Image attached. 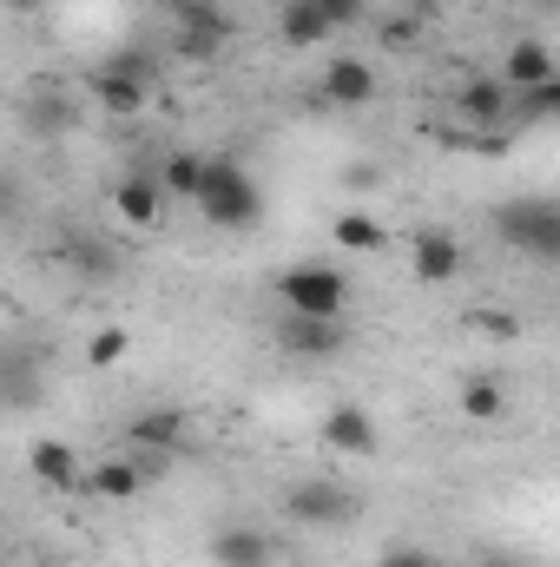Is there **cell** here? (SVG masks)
Here are the masks:
<instances>
[{
    "label": "cell",
    "instance_id": "obj_17",
    "mask_svg": "<svg viewBox=\"0 0 560 567\" xmlns=\"http://www.w3.org/2000/svg\"><path fill=\"white\" fill-rule=\"evenodd\" d=\"M27 462H33V475H40L46 488H60V495L86 482V475H80V462H73V449H66V442H53V435H46V442H33V449H27Z\"/></svg>",
    "mask_w": 560,
    "mask_h": 567
},
{
    "label": "cell",
    "instance_id": "obj_3",
    "mask_svg": "<svg viewBox=\"0 0 560 567\" xmlns=\"http://www.w3.org/2000/svg\"><path fill=\"white\" fill-rule=\"evenodd\" d=\"M278 297L283 310H303V317H343V303H350V278L336 271V265H290L278 271Z\"/></svg>",
    "mask_w": 560,
    "mask_h": 567
},
{
    "label": "cell",
    "instance_id": "obj_12",
    "mask_svg": "<svg viewBox=\"0 0 560 567\" xmlns=\"http://www.w3.org/2000/svg\"><path fill=\"white\" fill-rule=\"evenodd\" d=\"M323 100L330 106H370L376 100V73H370V60H330L323 66Z\"/></svg>",
    "mask_w": 560,
    "mask_h": 567
},
{
    "label": "cell",
    "instance_id": "obj_6",
    "mask_svg": "<svg viewBox=\"0 0 560 567\" xmlns=\"http://www.w3.org/2000/svg\"><path fill=\"white\" fill-rule=\"evenodd\" d=\"M515 86L501 80V73H475V80H462V93H455V113L468 120V126H501L508 113H515Z\"/></svg>",
    "mask_w": 560,
    "mask_h": 567
},
{
    "label": "cell",
    "instance_id": "obj_9",
    "mask_svg": "<svg viewBox=\"0 0 560 567\" xmlns=\"http://www.w3.org/2000/svg\"><path fill=\"white\" fill-rule=\"evenodd\" d=\"M86 93H93L113 120H133V113H145L152 80H145V73H120L113 60H100V66H93V80H86Z\"/></svg>",
    "mask_w": 560,
    "mask_h": 567
},
{
    "label": "cell",
    "instance_id": "obj_10",
    "mask_svg": "<svg viewBox=\"0 0 560 567\" xmlns=\"http://www.w3.org/2000/svg\"><path fill=\"white\" fill-rule=\"evenodd\" d=\"M409 265H416V284H455L462 278V245L442 225H428V231H416V245H409Z\"/></svg>",
    "mask_w": 560,
    "mask_h": 567
},
{
    "label": "cell",
    "instance_id": "obj_21",
    "mask_svg": "<svg viewBox=\"0 0 560 567\" xmlns=\"http://www.w3.org/2000/svg\"><path fill=\"white\" fill-rule=\"evenodd\" d=\"M501 410H508V390H501L495 377H468V383H462V416H468V423H495Z\"/></svg>",
    "mask_w": 560,
    "mask_h": 567
},
{
    "label": "cell",
    "instance_id": "obj_1",
    "mask_svg": "<svg viewBox=\"0 0 560 567\" xmlns=\"http://www.w3.org/2000/svg\"><path fill=\"white\" fill-rule=\"evenodd\" d=\"M198 212H205L211 231H245V225L265 218V192H258V178H251L238 158H211V165H205Z\"/></svg>",
    "mask_w": 560,
    "mask_h": 567
},
{
    "label": "cell",
    "instance_id": "obj_26",
    "mask_svg": "<svg viewBox=\"0 0 560 567\" xmlns=\"http://www.w3.org/2000/svg\"><path fill=\"white\" fill-rule=\"evenodd\" d=\"M376 567H448L442 555H428V548H383V561Z\"/></svg>",
    "mask_w": 560,
    "mask_h": 567
},
{
    "label": "cell",
    "instance_id": "obj_13",
    "mask_svg": "<svg viewBox=\"0 0 560 567\" xmlns=\"http://www.w3.org/2000/svg\"><path fill=\"white\" fill-rule=\"evenodd\" d=\"M554 73H560V60L541 47V40H515L508 60H501V80H508L515 93H535V86H548Z\"/></svg>",
    "mask_w": 560,
    "mask_h": 567
},
{
    "label": "cell",
    "instance_id": "obj_20",
    "mask_svg": "<svg viewBox=\"0 0 560 567\" xmlns=\"http://www.w3.org/2000/svg\"><path fill=\"white\" fill-rule=\"evenodd\" d=\"M278 33L290 40V47H323L336 27H330V20H323L310 0H290V7H283V27H278Z\"/></svg>",
    "mask_w": 560,
    "mask_h": 567
},
{
    "label": "cell",
    "instance_id": "obj_16",
    "mask_svg": "<svg viewBox=\"0 0 560 567\" xmlns=\"http://www.w3.org/2000/svg\"><path fill=\"white\" fill-rule=\"evenodd\" d=\"M86 488H93L100 502H133V495L145 488V468L133 462V455H106V462L86 475Z\"/></svg>",
    "mask_w": 560,
    "mask_h": 567
},
{
    "label": "cell",
    "instance_id": "obj_4",
    "mask_svg": "<svg viewBox=\"0 0 560 567\" xmlns=\"http://www.w3.org/2000/svg\"><path fill=\"white\" fill-rule=\"evenodd\" d=\"M283 515H290L297 528H336V522L356 515V502H350V488H336V482H297V488L283 495Z\"/></svg>",
    "mask_w": 560,
    "mask_h": 567
},
{
    "label": "cell",
    "instance_id": "obj_27",
    "mask_svg": "<svg viewBox=\"0 0 560 567\" xmlns=\"http://www.w3.org/2000/svg\"><path fill=\"white\" fill-rule=\"evenodd\" d=\"M343 185H350V192H376V185H383V172H376V165H350V172H343Z\"/></svg>",
    "mask_w": 560,
    "mask_h": 567
},
{
    "label": "cell",
    "instance_id": "obj_19",
    "mask_svg": "<svg viewBox=\"0 0 560 567\" xmlns=\"http://www.w3.org/2000/svg\"><path fill=\"white\" fill-rule=\"evenodd\" d=\"M330 238H336L343 251H383V245H390V225H383L376 212H343V218L330 225Z\"/></svg>",
    "mask_w": 560,
    "mask_h": 567
},
{
    "label": "cell",
    "instance_id": "obj_11",
    "mask_svg": "<svg viewBox=\"0 0 560 567\" xmlns=\"http://www.w3.org/2000/svg\"><path fill=\"white\" fill-rule=\"evenodd\" d=\"M211 567H278V542L258 528H218L211 535Z\"/></svg>",
    "mask_w": 560,
    "mask_h": 567
},
{
    "label": "cell",
    "instance_id": "obj_15",
    "mask_svg": "<svg viewBox=\"0 0 560 567\" xmlns=\"http://www.w3.org/2000/svg\"><path fill=\"white\" fill-rule=\"evenodd\" d=\"M126 442L145 449V455H172V449L185 442V416H178V410H145V416L126 423Z\"/></svg>",
    "mask_w": 560,
    "mask_h": 567
},
{
    "label": "cell",
    "instance_id": "obj_22",
    "mask_svg": "<svg viewBox=\"0 0 560 567\" xmlns=\"http://www.w3.org/2000/svg\"><path fill=\"white\" fill-rule=\"evenodd\" d=\"M468 330H481V337H495V343H515V337H521V317H515V310H468Z\"/></svg>",
    "mask_w": 560,
    "mask_h": 567
},
{
    "label": "cell",
    "instance_id": "obj_14",
    "mask_svg": "<svg viewBox=\"0 0 560 567\" xmlns=\"http://www.w3.org/2000/svg\"><path fill=\"white\" fill-rule=\"evenodd\" d=\"M218 47H225L218 7H185V13H178V53H185V60H211Z\"/></svg>",
    "mask_w": 560,
    "mask_h": 567
},
{
    "label": "cell",
    "instance_id": "obj_28",
    "mask_svg": "<svg viewBox=\"0 0 560 567\" xmlns=\"http://www.w3.org/2000/svg\"><path fill=\"white\" fill-rule=\"evenodd\" d=\"M7 7H13L20 20H27V13H40V0H7Z\"/></svg>",
    "mask_w": 560,
    "mask_h": 567
},
{
    "label": "cell",
    "instance_id": "obj_18",
    "mask_svg": "<svg viewBox=\"0 0 560 567\" xmlns=\"http://www.w3.org/2000/svg\"><path fill=\"white\" fill-rule=\"evenodd\" d=\"M205 165H211V158H198V152H165V158H158V185H165V198H191V205H198V192H205Z\"/></svg>",
    "mask_w": 560,
    "mask_h": 567
},
{
    "label": "cell",
    "instance_id": "obj_29",
    "mask_svg": "<svg viewBox=\"0 0 560 567\" xmlns=\"http://www.w3.org/2000/svg\"><path fill=\"white\" fill-rule=\"evenodd\" d=\"M481 567H521V561H508V555H488V561H481Z\"/></svg>",
    "mask_w": 560,
    "mask_h": 567
},
{
    "label": "cell",
    "instance_id": "obj_8",
    "mask_svg": "<svg viewBox=\"0 0 560 567\" xmlns=\"http://www.w3.org/2000/svg\"><path fill=\"white\" fill-rule=\"evenodd\" d=\"M323 449H336V455H376L383 449V429H376V416L370 410H356V403H336L330 416H323Z\"/></svg>",
    "mask_w": 560,
    "mask_h": 567
},
{
    "label": "cell",
    "instance_id": "obj_23",
    "mask_svg": "<svg viewBox=\"0 0 560 567\" xmlns=\"http://www.w3.org/2000/svg\"><path fill=\"white\" fill-rule=\"evenodd\" d=\"M126 343H133V337H126L120 323H106V330H93V343H86V363H93V370H106V363H120V357H126Z\"/></svg>",
    "mask_w": 560,
    "mask_h": 567
},
{
    "label": "cell",
    "instance_id": "obj_5",
    "mask_svg": "<svg viewBox=\"0 0 560 567\" xmlns=\"http://www.w3.org/2000/svg\"><path fill=\"white\" fill-rule=\"evenodd\" d=\"M350 343V330H343V317H303V310H290L278 323V350L283 357H336Z\"/></svg>",
    "mask_w": 560,
    "mask_h": 567
},
{
    "label": "cell",
    "instance_id": "obj_2",
    "mask_svg": "<svg viewBox=\"0 0 560 567\" xmlns=\"http://www.w3.org/2000/svg\"><path fill=\"white\" fill-rule=\"evenodd\" d=\"M495 231L508 251L535 258V265H560V198H508L495 205Z\"/></svg>",
    "mask_w": 560,
    "mask_h": 567
},
{
    "label": "cell",
    "instance_id": "obj_7",
    "mask_svg": "<svg viewBox=\"0 0 560 567\" xmlns=\"http://www.w3.org/2000/svg\"><path fill=\"white\" fill-rule=\"evenodd\" d=\"M113 218L133 225V231H152V225L165 218V185H158V172H126V178L113 185Z\"/></svg>",
    "mask_w": 560,
    "mask_h": 567
},
{
    "label": "cell",
    "instance_id": "obj_24",
    "mask_svg": "<svg viewBox=\"0 0 560 567\" xmlns=\"http://www.w3.org/2000/svg\"><path fill=\"white\" fill-rule=\"evenodd\" d=\"M515 106H521V120H560V73L548 80V86H535V93H521Z\"/></svg>",
    "mask_w": 560,
    "mask_h": 567
},
{
    "label": "cell",
    "instance_id": "obj_25",
    "mask_svg": "<svg viewBox=\"0 0 560 567\" xmlns=\"http://www.w3.org/2000/svg\"><path fill=\"white\" fill-rule=\"evenodd\" d=\"M310 7H317V13H323L336 33H343V27H356V20L370 13V0H310Z\"/></svg>",
    "mask_w": 560,
    "mask_h": 567
}]
</instances>
